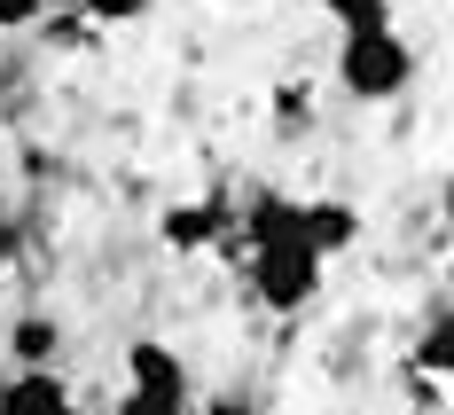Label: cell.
<instances>
[{"label": "cell", "mask_w": 454, "mask_h": 415, "mask_svg": "<svg viewBox=\"0 0 454 415\" xmlns=\"http://www.w3.org/2000/svg\"><path fill=\"white\" fill-rule=\"evenodd\" d=\"M337 87L353 102H392V94L415 87V47L384 24V32H345L337 47Z\"/></svg>", "instance_id": "1"}, {"label": "cell", "mask_w": 454, "mask_h": 415, "mask_svg": "<svg viewBox=\"0 0 454 415\" xmlns=\"http://www.w3.org/2000/svg\"><path fill=\"white\" fill-rule=\"evenodd\" d=\"M251 298L267 306V314H298V306H314L321 290V259L314 251H298V243H282V251H251Z\"/></svg>", "instance_id": "2"}, {"label": "cell", "mask_w": 454, "mask_h": 415, "mask_svg": "<svg viewBox=\"0 0 454 415\" xmlns=\"http://www.w3.org/2000/svg\"><path fill=\"white\" fill-rule=\"evenodd\" d=\"M157 235H165L173 251H220L227 235H235V204H227V196H188V204H173V212L157 220Z\"/></svg>", "instance_id": "3"}, {"label": "cell", "mask_w": 454, "mask_h": 415, "mask_svg": "<svg viewBox=\"0 0 454 415\" xmlns=\"http://www.w3.org/2000/svg\"><path fill=\"white\" fill-rule=\"evenodd\" d=\"M298 243L329 267L337 251H353V243H361V212H353L345 196H314V204H298Z\"/></svg>", "instance_id": "4"}, {"label": "cell", "mask_w": 454, "mask_h": 415, "mask_svg": "<svg viewBox=\"0 0 454 415\" xmlns=\"http://www.w3.org/2000/svg\"><path fill=\"white\" fill-rule=\"evenodd\" d=\"M126 392H157V400H188V361L165 337H134L126 345Z\"/></svg>", "instance_id": "5"}, {"label": "cell", "mask_w": 454, "mask_h": 415, "mask_svg": "<svg viewBox=\"0 0 454 415\" xmlns=\"http://www.w3.org/2000/svg\"><path fill=\"white\" fill-rule=\"evenodd\" d=\"M235 228H243V243L251 251H282V243H298V196H251L243 212H235ZM306 251V243H298Z\"/></svg>", "instance_id": "6"}, {"label": "cell", "mask_w": 454, "mask_h": 415, "mask_svg": "<svg viewBox=\"0 0 454 415\" xmlns=\"http://www.w3.org/2000/svg\"><path fill=\"white\" fill-rule=\"evenodd\" d=\"M0 415H79V408H71V384L55 369H16L0 384Z\"/></svg>", "instance_id": "7"}, {"label": "cell", "mask_w": 454, "mask_h": 415, "mask_svg": "<svg viewBox=\"0 0 454 415\" xmlns=\"http://www.w3.org/2000/svg\"><path fill=\"white\" fill-rule=\"evenodd\" d=\"M8 353H16L24 369H55V353H63V329H55V314H24V322L8 329Z\"/></svg>", "instance_id": "8"}, {"label": "cell", "mask_w": 454, "mask_h": 415, "mask_svg": "<svg viewBox=\"0 0 454 415\" xmlns=\"http://www.w3.org/2000/svg\"><path fill=\"white\" fill-rule=\"evenodd\" d=\"M415 369H431V384L454 369V314H447V298H431V322H423V337H415Z\"/></svg>", "instance_id": "9"}, {"label": "cell", "mask_w": 454, "mask_h": 415, "mask_svg": "<svg viewBox=\"0 0 454 415\" xmlns=\"http://www.w3.org/2000/svg\"><path fill=\"white\" fill-rule=\"evenodd\" d=\"M321 16H337L345 32H384L392 24V0H314Z\"/></svg>", "instance_id": "10"}, {"label": "cell", "mask_w": 454, "mask_h": 415, "mask_svg": "<svg viewBox=\"0 0 454 415\" xmlns=\"http://www.w3.org/2000/svg\"><path fill=\"white\" fill-rule=\"evenodd\" d=\"M79 16H87V24H141V16H149V0H87Z\"/></svg>", "instance_id": "11"}, {"label": "cell", "mask_w": 454, "mask_h": 415, "mask_svg": "<svg viewBox=\"0 0 454 415\" xmlns=\"http://www.w3.org/2000/svg\"><path fill=\"white\" fill-rule=\"evenodd\" d=\"M47 24V0H0V32H32Z\"/></svg>", "instance_id": "12"}, {"label": "cell", "mask_w": 454, "mask_h": 415, "mask_svg": "<svg viewBox=\"0 0 454 415\" xmlns=\"http://www.w3.org/2000/svg\"><path fill=\"white\" fill-rule=\"evenodd\" d=\"M110 415H188V400H157V392H126Z\"/></svg>", "instance_id": "13"}, {"label": "cell", "mask_w": 454, "mask_h": 415, "mask_svg": "<svg viewBox=\"0 0 454 415\" xmlns=\"http://www.w3.org/2000/svg\"><path fill=\"white\" fill-rule=\"evenodd\" d=\"M274 118L282 126H306V87H274Z\"/></svg>", "instance_id": "14"}, {"label": "cell", "mask_w": 454, "mask_h": 415, "mask_svg": "<svg viewBox=\"0 0 454 415\" xmlns=\"http://www.w3.org/2000/svg\"><path fill=\"white\" fill-rule=\"evenodd\" d=\"M196 415H259V408H251V400H235V392H227V400H204V408H196Z\"/></svg>", "instance_id": "15"}, {"label": "cell", "mask_w": 454, "mask_h": 415, "mask_svg": "<svg viewBox=\"0 0 454 415\" xmlns=\"http://www.w3.org/2000/svg\"><path fill=\"white\" fill-rule=\"evenodd\" d=\"M0 259H16V220L0 212Z\"/></svg>", "instance_id": "16"}]
</instances>
